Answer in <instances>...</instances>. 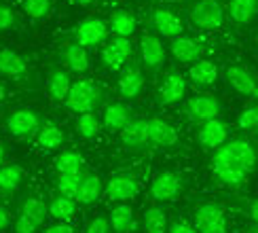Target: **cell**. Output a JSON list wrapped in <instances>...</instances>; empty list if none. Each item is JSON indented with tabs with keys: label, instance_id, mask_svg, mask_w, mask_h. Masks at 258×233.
Masks as SVG:
<instances>
[{
	"label": "cell",
	"instance_id": "cell-44",
	"mask_svg": "<svg viewBox=\"0 0 258 233\" xmlns=\"http://www.w3.org/2000/svg\"><path fill=\"white\" fill-rule=\"evenodd\" d=\"M9 227V212L5 208H0V231H5Z\"/></svg>",
	"mask_w": 258,
	"mask_h": 233
},
{
	"label": "cell",
	"instance_id": "cell-19",
	"mask_svg": "<svg viewBox=\"0 0 258 233\" xmlns=\"http://www.w3.org/2000/svg\"><path fill=\"white\" fill-rule=\"evenodd\" d=\"M121 142L127 148H142L148 140V123L144 119H132L121 130Z\"/></svg>",
	"mask_w": 258,
	"mask_h": 233
},
{
	"label": "cell",
	"instance_id": "cell-27",
	"mask_svg": "<svg viewBox=\"0 0 258 233\" xmlns=\"http://www.w3.org/2000/svg\"><path fill=\"white\" fill-rule=\"evenodd\" d=\"M108 28L114 32L116 36H121V38H129L136 32L138 28V21L134 17V13H129V11H114L110 21H108Z\"/></svg>",
	"mask_w": 258,
	"mask_h": 233
},
{
	"label": "cell",
	"instance_id": "cell-21",
	"mask_svg": "<svg viewBox=\"0 0 258 233\" xmlns=\"http://www.w3.org/2000/svg\"><path fill=\"white\" fill-rule=\"evenodd\" d=\"M188 77L195 87H210V85H214L218 79V68H216V64L210 60H199L190 66Z\"/></svg>",
	"mask_w": 258,
	"mask_h": 233
},
{
	"label": "cell",
	"instance_id": "cell-33",
	"mask_svg": "<svg viewBox=\"0 0 258 233\" xmlns=\"http://www.w3.org/2000/svg\"><path fill=\"white\" fill-rule=\"evenodd\" d=\"M144 227H146V233H167L169 227H167V214L163 208L159 206H153L144 212Z\"/></svg>",
	"mask_w": 258,
	"mask_h": 233
},
{
	"label": "cell",
	"instance_id": "cell-14",
	"mask_svg": "<svg viewBox=\"0 0 258 233\" xmlns=\"http://www.w3.org/2000/svg\"><path fill=\"white\" fill-rule=\"evenodd\" d=\"M197 140L203 148H214V151H216V148H220L229 140V125L220 119H212V121L201 123Z\"/></svg>",
	"mask_w": 258,
	"mask_h": 233
},
{
	"label": "cell",
	"instance_id": "cell-5",
	"mask_svg": "<svg viewBox=\"0 0 258 233\" xmlns=\"http://www.w3.org/2000/svg\"><path fill=\"white\" fill-rule=\"evenodd\" d=\"M186 114L190 121L206 123L212 119H218L220 114V102L212 93H197L186 102Z\"/></svg>",
	"mask_w": 258,
	"mask_h": 233
},
{
	"label": "cell",
	"instance_id": "cell-18",
	"mask_svg": "<svg viewBox=\"0 0 258 233\" xmlns=\"http://www.w3.org/2000/svg\"><path fill=\"white\" fill-rule=\"evenodd\" d=\"M201 42L190 38V36H178V38H171V53L178 62H184V64H195L201 60Z\"/></svg>",
	"mask_w": 258,
	"mask_h": 233
},
{
	"label": "cell",
	"instance_id": "cell-1",
	"mask_svg": "<svg viewBox=\"0 0 258 233\" xmlns=\"http://www.w3.org/2000/svg\"><path fill=\"white\" fill-rule=\"evenodd\" d=\"M256 148L252 142L243 138L227 140L220 148L214 151L212 157V172L220 183L229 187H239L256 169Z\"/></svg>",
	"mask_w": 258,
	"mask_h": 233
},
{
	"label": "cell",
	"instance_id": "cell-46",
	"mask_svg": "<svg viewBox=\"0 0 258 233\" xmlns=\"http://www.w3.org/2000/svg\"><path fill=\"white\" fill-rule=\"evenodd\" d=\"M5 98H7V87H5L3 83H0V102H3Z\"/></svg>",
	"mask_w": 258,
	"mask_h": 233
},
{
	"label": "cell",
	"instance_id": "cell-28",
	"mask_svg": "<svg viewBox=\"0 0 258 233\" xmlns=\"http://www.w3.org/2000/svg\"><path fill=\"white\" fill-rule=\"evenodd\" d=\"M63 132H61V127L55 125L53 121L45 123L40 127V132H38V146L42 148V151H55V148H59L63 144Z\"/></svg>",
	"mask_w": 258,
	"mask_h": 233
},
{
	"label": "cell",
	"instance_id": "cell-20",
	"mask_svg": "<svg viewBox=\"0 0 258 233\" xmlns=\"http://www.w3.org/2000/svg\"><path fill=\"white\" fill-rule=\"evenodd\" d=\"M102 191H104V187H102L100 176L87 174V176L81 178V185H79L77 195H74V201H77V204H83V206H91L100 199Z\"/></svg>",
	"mask_w": 258,
	"mask_h": 233
},
{
	"label": "cell",
	"instance_id": "cell-36",
	"mask_svg": "<svg viewBox=\"0 0 258 233\" xmlns=\"http://www.w3.org/2000/svg\"><path fill=\"white\" fill-rule=\"evenodd\" d=\"M81 174H59L57 176V189H59V195L63 197H72L77 195L79 185H81Z\"/></svg>",
	"mask_w": 258,
	"mask_h": 233
},
{
	"label": "cell",
	"instance_id": "cell-26",
	"mask_svg": "<svg viewBox=\"0 0 258 233\" xmlns=\"http://www.w3.org/2000/svg\"><path fill=\"white\" fill-rule=\"evenodd\" d=\"M61 60L63 64L74 70V72H87L89 68V55H87V49H83L81 45L77 42H72V45H66L61 49Z\"/></svg>",
	"mask_w": 258,
	"mask_h": 233
},
{
	"label": "cell",
	"instance_id": "cell-37",
	"mask_svg": "<svg viewBox=\"0 0 258 233\" xmlns=\"http://www.w3.org/2000/svg\"><path fill=\"white\" fill-rule=\"evenodd\" d=\"M21 7H24V11L30 17L42 19V17H47L51 13L53 3L51 0H21Z\"/></svg>",
	"mask_w": 258,
	"mask_h": 233
},
{
	"label": "cell",
	"instance_id": "cell-2",
	"mask_svg": "<svg viewBox=\"0 0 258 233\" xmlns=\"http://www.w3.org/2000/svg\"><path fill=\"white\" fill-rule=\"evenodd\" d=\"M102 104V89L93 81L81 79L77 83H72V87L68 91L66 106L72 112H93Z\"/></svg>",
	"mask_w": 258,
	"mask_h": 233
},
{
	"label": "cell",
	"instance_id": "cell-49",
	"mask_svg": "<svg viewBox=\"0 0 258 233\" xmlns=\"http://www.w3.org/2000/svg\"><path fill=\"white\" fill-rule=\"evenodd\" d=\"M254 233H258V227H256V229H254Z\"/></svg>",
	"mask_w": 258,
	"mask_h": 233
},
{
	"label": "cell",
	"instance_id": "cell-40",
	"mask_svg": "<svg viewBox=\"0 0 258 233\" xmlns=\"http://www.w3.org/2000/svg\"><path fill=\"white\" fill-rule=\"evenodd\" d=\"M110 220L108 218H104V216H98V218H93L87 229H85V233H110Z\"/></svg>",
	"mask_w": 258,
	"mask_h": 233
},
{
	"label": "cell",
	"instance_id": "cell-41",
	"mask_svg": "<svg viewBox=\"0 0 258 233\" xmlns=\"http://www.w3.org/2000/svg\"><path fill=\"white\" fill-rule=\"evenodd\" d=\"M36 225L30 218H26L24 214H19L15 218V233H36Z\"/></svg>",
	"mask_w": 258,
	"mask_h": 233
},
{
	"label": "cell",
	"instance_id": "cell-31",
	"mask_svg": "<svg viewBox=\"0 0 258 233\" xmlns=\"http://www.w3.org/2000/svg\"><path fill=\"white\" fill-rule=\"evenodd\" d=\"M19 214H24L26 218H30L34 222L36 227H40L45 218L49 216V208L45 206V201H40L38 197H28L24 204H21V212Z\"/></svg>",
	"mask_w": 258,
	"mask_h": 233
},
{
	"label": "cell",
	"instance_id": "cell-47",
	"mask_svg": "<svg viewBox=\"0 0 258 233\" xmlns=\"http://www.w3.org/2000/svg\"><path fill=\"white\" fill-rule=\"evenodd\" d=\"M77 5H83V7H87V5H91V3H95V0H74Z\"/></svg>",
	"mask_w": 258,
	"mask_h": 233
},
{
	"label": "cell",
	"instance_id": "cell-25",
	"mask_svg": "<svg viewBox=\"0 0 258 233\" xmlns=\"http://www.w3.org/2000/svg\"><path fill=\"white\" fill-rule=\"evenodd\" d=\"M47 87H49V95L53 100H57V102H66L68 98V91L72 87V81H70V74L66 70H61V68H53L51 74H49V83H47Z\"/></svg>",
	"mask_w": 258,
	"mask_h": 233
},
{
	"label": "cell",
	"instance_id": "cell-10",
	"mask_svg": "<svg viewBox=\"0 0 258 233\" xmlns=\"http://www.w3.org/2000/svg\"><path fill=\"white\" fill-rule=\"evenodd\" d=\"M184 95H186V79L180 72H169L163 79V83L159 85L157 102L161 106H171V104H178Z\"/></svg>",
	"mask_w": 258,
	"mask_h": 233
},
{
	"label": "cell",
	"instance_id": "cell-17",
	"mask_svg": "<svg viewBox=\"0 0 258 233\" xmlns=\"http://www.w3.org/2000/svg\"><path fill=\"white\" fill-rule=\"evenodd\" d=\"M148 140L155 142L159 146H174L178 142V132L176 127L159 119V116H155V119H148Z\"/></svg>",
	"mask_w": 258,
	"mask_h": 233
},
{
	"label": "cell",
	"instance_id": "cell-35",
	"mask_svg": "<svg viewBox=\"0 0 258 233\" xmlns=\"http://www.w3.org/2000/svg\"><path fill=\"white\" fill-rule=\"evenodd\" d=\"M77 132L83 136V138H95L100 132V119L95 116L93 112H85V114H79L77 119Z\"/></svg>",
	"mask_w": 258,
	"mask_h": 233
},
{
	"label": "cell",
	"instance_id": "cell-48",
	"mask_svg": "<svg viewBox=\"0 0 258 233\" xmlns=\"http://www.w3.org/2000/svg\"><path fill=\"white\" fill-rule=\"evenodd\" d=\"M3 159H5V146H3V142H0V163H3Z\"/></svg>",
	"mask_w": 258,
	"mask_h": 233
},
{
	"label": "cell",
	"instance_id": "cell-6",
	"mask_svg": "<svg viewBox=\"0 0 258 233\" xmlns=\"http://www.w3.org/2000/svg\"><path fill=\"white\" fill-rule=\"evenodd\" d=\"M182 189H184V180L176 172H161L150 183V197L155 201H171L176 199Z\"/></svg>",
	"mask_w": 258,
	"mask_h": 233
},
{
	"label": "cell",
	"instance_id": "cell-30",
	"mask_svg": "<svg viewBox=\"0 0 258 233\" xmlns=\"http://www.w3.org/2000/svg\"><path fill=\"white\" fill-rule=\"evenodd\" d=\"M74 210H77V201L72 197H53V201L49 204V216H53L57 222H66L74 216Z\"/></svg>",
	"mask_w": 258,
	"mask_h": 233
},
{
	"label": "cell",
	"instance_id": "cell-45",
	"mask_svg": "<svg viewBox=\"0 0 258 233\" xmlns=\"http://www.w3.org/2000/svg\"><path fill=\"white\" fill-rule=\"evenodd\" d=\"M250 214H252V218L258 222V199H256V201H252V206H250Z\"/></svg>",
	"mask_w": 258,
	"mask_h": 233
},
{
	"label": "cell",
	"instance_id": "cell-3",
	"mask_svg": "<svg viewBox=\"0 0 258 233\" xmlns=\"http://www.w3.org/2000/svg\"><path fill=\"white\" fill-rule=\"evenodd\" d=\"M188 17L201 30H218L224 24V7L220 0H197L190 5Z\"/></svg>",
	"mask_w": 258,
	"mask_h": 233
},
{
	"label": "cell",
	"instance_id": "cell-7",
	"mask_svg": "<svg viewBox=\"0 0 258 233\" xmlns=\"http://www.w3.org/2000/svg\"><path fill=\"white\" fill-rule=\"evenodd\" d=\"M106 34H108V26H106V21L91 17V19L81 21V24L74 28V42L81 45L83 49L95 47L106 38Z\"/></svg>",
	"mask_w": 258,
	"mask_h": 233
},
{
	"label": "cell",
	"instance_id": "cell-11",
	"mask_svg": "<svg viewBox=\"0 0 258 233\" xmlns=\"http://www.w3.org/2000/svg\"><path fill=\"white\" fill-rule=\"evenodd\" d=\"M106 197L110 201H119V204H125V201L134 199L140 191V185L134 176L129 174H116L108 180V185H106Z\"/></svg>",
	"mask_w": 258,
	"mask_h": 233
},
{
	"label": "cell",
	"instance_id": "cell-16",
	"mask_svg": "<svg viewBox=\"0 0 258 233\" xmlns=\"http://www.w3.org/2000/svg\"><path fill=\"white\" fill-rule=\"evenodd\" d=\"M142 87H144L142 70H140L138 66H134V64L125 66L121 70V77H119V91H121L123 98H127V100L138 98L140 91H142Z\"/></svg>",
	"mask_w": 258,
	"mask_h": 233
},
{
	"label": "cell",
	"instance_id": "cell-12",
	"mask_svg": "<svg viewBox=\"0 0 258 233\" xmlns=\"http://www.w3.org/2000/svg\"><path fill=\"white\" fill-rule=\"evenodd\" d=\"M7 127H9V132L17 138H30L40 127V116L30 108H19L9 114Z\"/></svg>",
	"mask_w": 258,
	"mask_h": 233
},
{
	"label": "cell",
	"instance_id": "cell-39",
	"mask_svg": "<svg viewBox=\"0 0 258 233\" xmlns=\"http://www.w3.org/2000/svg\"><path fill=\"white\" fill-rule=\"evenodd\" d=\"M15 26H17V17H15V13H13V9L0 5V32L13 30Z\"/></svg>",
	"mask_w": 258,
	"mask_h": 233
},
{
	"label": "cell",
	"instance_id": "cell-9",
	"mask_svg": "<svg viewBox=\"0 0 258 233\" xmlns=\"http://www.w3.org/2000/svg\"><path fill=\"white\" fill-rule=\"evenodd\" d=\"M224 79H227L229 87L243 95V98H258V81L252 77V72H248L241 66H229L224 70Z\"/></svg>",
	"mask_w": 258,
	"mask_h": 233
},
{
	"label": "cell",
	"instance_id": "cell-29",
	"mask_svg": "<svg viewBox=\"0 0 258 233\" xmlns=\"http://www.w3.org/2000/svg\"><path fill=\"white\" fill-rule=\"evenodd\" d=\"M108 220H110V227L116 233H127L129 229H134V210L127 204H119L112 208Z\"/></svg>",
	"mask_w": 258,
	"mask_h": 233
},
{
	"label": "cell",
	"instance_id": "cell-23",
	"mask_svg": "<svg viewBox=\"0 0 258 233\" xmlns=\"http://www.w3.org/2000/svg\"><path fill=\"white\" fill-rule=\"evenodd\" d=\"M227 13L235 24L245 26L258 15V0H231Z\"/></svg>",
	"mask_w": 258,
	"mask_h": 233
},
{
	"label": "cell",
	"instance_id": "cell-38",
	"mask_svg": "<svg viewBox=\"0 0 258 233\" xmlns=\"http://www.w3.org/2000/svg\"><path fill=\"white\" fill-rule=\"evenodd\" d=\"M237 125L241 130H256L258 127V106H250L237 116Z\"/></svg>",
	"mask_w": 258,
	"mask_h": 233
},
{
	"label": "cell",
	"instance_id": "cell-8",
	"mask_svg": "<svg viewBox=\"0 0 258 233\" xmlns=\"http://www.w3.org/2000/svg\"><path fill=\"white\" fill-rule=\"evenodd\" d=\"M129 57H132V42H129V38L116 36L102 49V62L108 70H123Z\"/></svg>",
	"mask_w": 258,
	"mask_h": 233
},
{
	"label": "cell",
	"instance_id": "cell-4",
	"mask_svg": "<svg viewBox=\"0 0 258 233\" xmlns=\"http://www.w3.org/2000/svg\"><path fill=\"white\" fill-rule=\"evenodd\" d=\"M195 229L199 233H224L227 231V216L222 206L214 201H203L195 208Z\"/></svg>",
	"mask_w": 258,
	"mask_h": 233
},
{
	"label": "cell",
	"instance_id": "cell-32",
	"mask_svg": "<svg viewBox=\"0 0 258 233\" xmlns=\"http://www.w3.org/2000/svg\"><path fill=\"white\" fill-rule=\"evenodd\" d=\"M21 180H24V169L19 165L11 163V165L0 167V191H3V193H13V191H17Z\"/></svg>",
	"mask_w": 258,
	"mask_h": 233
},
{
	"label": "cell",
	"instance_id": "cell-43",
	"mask_svg": "<svg viewBox=\"0 0 258 233\" xmlns=\"http://www.w3.org/2000/svg\"><path fill=\"white\" fill-rule=\"evenodd\" d=\"M45 233H74V231H72V227H70V225H66V222H57V225L49 227Z\"/></svg>",
	"mask_w": 258,
	"mask_h": 233
},
{
	"label": "cell",
	"instance_id": "cell-13",
	"mask_svg": "<svg viewBox=\"0 0 258 233\" xmlns=\"http://www.w3.org/2000/svg\"><path fill=\"white\" fill-rule=\"evenodd\" d=\"M140 55H142L144 68L150 72H157L165 62V49L155 34H144L140 38Z\"/></svg>",
	"mask_w": 258,
	"mask_h": 233
},
{
	"label": "cell",
	"instance_id": "cell-22",
	"mask_svg": "<svg viewBox=\"0 0 258 233\" xmlns=\"http://www.w3.org/2000/svg\"><path fill=\"white\" fill-rule=\"evenodd\" d=\"M28 72L26 60L13 49H0V74L5 77H24Z\"/></svg>",
	"mask_w": 258,
	"mask_h": 233
},
{
	"label": "cell",
	"instance_id": "cell-15",
	"mask_svg": "<svg viewBox=\"0 0 258 233\" xmlns=\"http://www.w3.org/2000/svg\"><path fill=\"white\" fill-rule=\"evenodd\" d=\"M150 21H153V26L159 34H163L167 38H178V36H182V30H184L182 19L167 9H155Z\"/></svg>",
	"mask_w": 258,
	"mask_h": 233
},
{
	"label": "cell",
	"instance_id": "cell-24",
	"mask_svg": "<svg viewBox=\"0 0 258 233\" xmlns=\"http://www.w3.org/2000/svg\"><path fill=\"white\" fill-rule=\"evenodd\" d=\"M129 116H132V110H129L127 104H123V102L110 104L108 108H106V112H104V125H106V130H110V132H121L123 127H125L129 121H132Z\"/></svg>",
	"mask_w": 258,
	"mask_h": 233
},
{
	"label": "cell",
	"instance_id": "cell-34",
	"mask_svg": "<svg viewBox=\"0 0 258 233\" xmlns=\"http://www.w3.org/2000/svg\"><path fill=\"white\" fill-rule=\"evenodd\" d=\"M85 165V159L74 153V151H66L55 157V169L57 174H81V169Z\"/></svg>",
	"mask_w": 258,
	"mask_h": 233
},
{
	"label": "cell",
	"instance_id": "cell-42",
	"mask_svg": "<svg viewBox=\"0 0 258 233\" xmlns=\"http://www.w3.org/2000/svg\"><path fill=\"white\" fill-rule=\"evenodd\" d=\"M167 233H199V231L192 225H188V222H184V220H176V222H171L169 225Z\"/></svg>",
	"mask_w": 258,
	"mask_h": 233
}]
</instances>
